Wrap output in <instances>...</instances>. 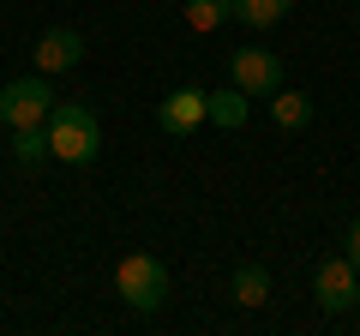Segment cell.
Wrapping results in <instances>:
<instances>
[{
	"instance_id": "6da1fadb",
	"label": "cell",
	"mask_w": 360,
	"mask_h": 336,
	"mask_svg": "<svg viewBox=\"0 0 360 336\" xmlns=\"http://www.w3.org/2000/svg\"><path fill=\"white\" fill-rule=\"evenodd\" d=\"M42 132H49V156H60V162H96V150H103V127H96V115H90L84 103H54L49 120H42Z\"/></svg>"
},
{
	"instance_id": "7a4b0ae2",
	"label": "cell",
	"mask_w": 360,
	"mask_h": 336,
	"mask_svg": "<svg viewBox=\"0 0 360 336\" xmlns=\"http://www.w3.org/2000/svg\"><path fill=\"white\" fill-rule=\"evenodd\" d=\"M115 288H120V300H127L132 312H156L168 300V264L150 259V252H132V259H120Z\"/></svg>"
},
{
	"instance_id": "3957f363",
	"label": "cell",
	"mask_w": 360,
	"mask_h": 336,
	"mask_svg": "<svg viewBox=\"0 0 360 336\" xmlns=\"http://www.w3.org/2000/svg\"><path fill=\"white\" fill-rule=\"evenodd\" d=\"M54 108V91H49V78L30 72V78H13L6 91H0V127L18 132V127H42Z\"/></svg>"
},
{
	"instance_id": "277c9868",
	"label": "cell",
	"mask_w": 360,
	"mask_h": 336,
	"mask_svg": "<svg viewBox=\"0 0 360 336\" xmlns=\"http://www.w3.org/2000/svg\"><path fill=\"white\" fill-rule=\"evenodd\" d=\"M229 84H240L252 103H270V96L283 91V60L270 49H258V42H246V49L229 54Z\"/></svg>"
},
{
	"instance_id": "5b68a950",
	"label": "cell",
	"mask_w": 360,
	"mask_h": 336,
	"mask_svg": "<svg viewBox=\"0 0 360 336\" xmlns=\"http://www.w3.org/2000/svg\"><path fill=\"white\" fill-rule=\"evenodd\" d=\"M312 295H319V306L330 312V318L360 300V271L348 264V252H342V259H324L319 271H312Z\"/></svg>"
},
{
	"instance_id": "8992f818",
	"label": "cell",
	"mask_w": 360,
	"mask_h": 336,
	"mask_svg": "<svg viewBox=\"0 0 360 336\" xmlns=\"http://www.w3.org/2000/svg\"><path fill=\"white\" fill-rule=\"evenodd\" d=\"M156 127L162 132H174V138H186V132H198L205 127V91H168L162 103H156Z\"/></svg>"
},
{
	"instance_id": "52a82bcc",
	"label": "cell",
	"mask_w": 360,
	"mask_h": 336,
	"mask_svg": "<svg viewBox=\"0 0 360 336\" xmlns=\"http://www.w3.org/2000/svg\"><path fill=\"white\" fill-rule=\"evenodd\" d=\"M84 60V37H78L72 25H54V30H42L37 37V72L49 78V72H66V66H78Z\"/></svg>"
},
{
	"instance_id": "ba28073f",
	"label": "cell",
	"mask_w": 360,
	"mask_h": 336,
	"mask_svg": "<svg viewBox=\"0 0 360 336\" xmlns=\"http://www.w3.org/2000/svg\"><path fill=\"white\" fill-rule=\"evenodd\" d=\"M246 103H252V96H246L240 91V84H222V91H205V120H217V127H246V115H252V108H246Z\"/></svg>"
},
{
	"instance_id": "9c48e42d",
	"label": "cell",
	"mask_w": 360,
	"mask_h": 336,
	"mask_svg": "<svg viewBox=\"0 0 360 336\" xmlns=\"http://www.w3.org/2000/svg\"><path fill=\"white\" fill-rule=\"evenodd\" d=\"M270 120H276L283 132H300V127L312 120V96H307V91H288V84H283V91L270 96Z\"/></svg>"
},
{
	"instance_id": "30bf717a",
	"label": "cell",
	"mask_w": 360,
	"mask_h": 336,
	"mask_svg": "<svg viewBox=\"0 0 360 336\" xmlns=\"http://www.w3.org/2000/svg\"><path fill=\"white\" fill-rule=\"evenodd\" d=\"M288 13H295V0H234V18L246 30H270V25H283Z\"/></svg>"
},
{
	"instance_id": "8fae6325",
	"label": "cell",
	"mask_w": 360,
	"mask_h": 336,
	"mask_svg": "<svg viewBox=\"0 0 360 336\" xmlns=\"http://www.w3.org/2000/svg\"><path fill=\"white\" fill-rule=\"evenodd\" d=\"M180 18H186V30H217L222 18H234V0H180Z\"/></svg>"
},
{
	"instance_id": "7c38bea8",
	"label": "cell",
	"mask_w": 360,
	"mask_h": 336,
	"mask_svg": "<svg viewBox=\"0 0 360 336\" xmlns=\"http://www.w3.org/2000/svg\"><path fill=\"white\" fill-rule=\"evenodd\" d=\"M229 288H234V300H240V306H264V300H270V276H264V264H240Z\"/></svg>"
},
{
	"instance_id": "4fadbf2b",
	"label": "cell",
	"mask_w": 360,
	"mask_h": 336,
	"mask_svg": "<svg viewBox=\"0 0 360 336\" xmlns=\"http://www.w3.org/2000/svg\"><path fill=\"white\" fill-rule=\"evenodd\" d=\"M13 162L18 168H42L49 162V132L42 127H18L13 132Z\"/></svg>"
},
{
	"instance_id": "5bb4252c",
	"label": "cell",
	"mask_w": 360,
	"mask_h": 336,
	"mask_svg": "<svg viewBox=\"0 0 360 336\" xmlns=\"http://www.w3.org/2000/svg\"><path fill=\"white\" fill-rule=\"evenodd\" d=\"M342 246H348V264H354V271H360V217L348 222V240H342Z\"/></svg>"
}]
</instances>
